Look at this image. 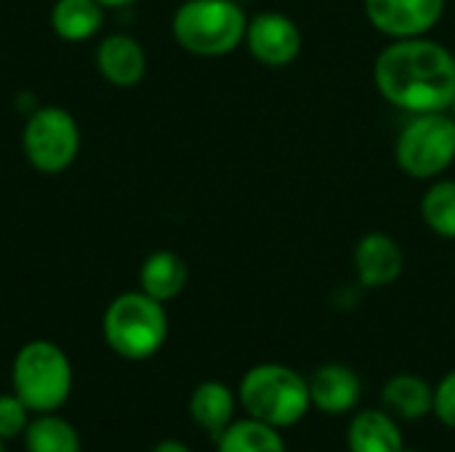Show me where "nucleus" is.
I'll list each match as a JSON object with an SVG mask.
<instances>
[{"instance_id": "nucleus-1", "label": "nucleus", "mask_w": 455, "mask_h": 452, "mask_svg": "<svg viewBox=\"0 0 455 452\" xmlns=\"http://www.w3.org/2000/svg\"><path fill=\"white\" fill-rule=\"evenodd\" d=\"M381 99L408 115L451 112L455 99L453 51L432 37L392 40L373 61Z\"/></svg>"}, {"instance_id": "nucleus-2", "label": "nucleus", "mask_w": 455, "mask_h": 452, "mask_svg": "<svg viewBox=\"0 0 455 452\" xmlns=\"http://www.w3.org/2000/svg\"><path fill=\"white\" fill-rule=\"evenodd\" d=\"M248 19L237 0H184L173 11L171 32L187 53L219 59L243 45Z\"/></svg>"}, {"instance_id": "nucleus-3", "label": "nucleus", "mask_w": 455, "mask_h": 452, "mask_svg": "<svg viewBox=\"0 0 455 452\" xmlns=\"http://www.w3.org/2000/svg\"><path fill=\"white\" fill-rule=\"evenodd\" d=\"M240 405L248 418H256L275 429H291L307 418L312 408L309 381L280 362H264L251 368L237 389Z\"/></svg>"}, {"instance_id": "nucleus-4", "label": "nucleus", "mask_w": 455, "mask_h": 452, "mask_svg": "<svg viewBox=\"0 0 455 452\" xmlns=\"http://www.w3.org/2000/svg\"><path fill=\"white\" fill-rule=\"evenodd\" d=\"M107 346L123 360H149L168 338L165 304L155 301L144 290L120 293L104 312L101 320Z\"/></svg>"}, {"instance_id": "nucleus-5", "label": "nucleus", "mask_w": 455, "mask_h": 452, "mask_svg": "<svg viewBox=\"0 0 455 452\" xmlns=\"http://www.w3.org/2000/svg\"><path fill=\"white\" fill-rule=\"evenodd\" d=\"M11 386L29 413H56L72 392L69 357L53 341H29L13 357Z\"/></svg>"}, {"instance_id": "nucleus-6", "label": "nucleus", "mask_w": 455, "mask_h": 452, "mask_svg": "<svg viewBox=\"0 0 455 452\" xmlns=\"http://www.w3.org/2000/svg\"><path fill=\"white\" fill-rule=\"evenodd\" d=\"M397 168L416 181H435L455 163V117L451 112L411 115L395 141Z\"/></svg>"}, {"instance_id": "nucleus-7", "label": "nucleus", "mask_w": 455, "mask_h": 452, "mask_svg": "<svg viewBox=\"0 0 455 452\" xmlns=\"http://www.w3.org/2000/svg\"><path fill=\"white\" fill-rule=\"evenodd\" d=\"M21 147L37 173H64L80 152V125L64 107H37L21 131Z\"/></svg>"}, {"instance_id": "nucleus-8", "label": "nucleus", "mask_w": 455, "mask_h": 452, "mask_svg": "<svg viewBox=\"0 0 455 452\" xmlns=\"http://www.w3.org/2000/svg\"><path fill=\"white\" fill-rule=\"evenodd\" d=\"M243 45L261 67L285 69L301 56L304 35H301V27L288 13L261 11L248 19Z\"/></svg>"}, {"instance_id": "nucleus-9", "label": "nucleus", "mask_w": 455, "mask_h": 452, "mask_svg": "<svg viewBox=\"0 0 455 452\" xmlns=\"http://www.w3.org/2000/svg\"><path fill=\"white\" fill-rule=\"evenodd\" d=\"M371 27L389 40L429 35L443 13L445 0H363Z\"/></svg>"}, {"instance_id": "nucleus-10", "label": "nucleus", "mask_w": 455, "mask_h": 452, "mask_svg": "<svg viewBox=\"0 0 455 452\" xmlns=\"http://www.w3.org/2000/svg\"><path fill=\"white\" fill-rule=\"evenodd\" d=\"M352 266L363 288L379 290L395 285L405 272V253L403 245L387 232H365L355 250Z\"/></svg>"}, {"instance_id": "nucleus-11", "label": "nucleus", "mask_w": 455, "mask_h": 452, "mask_svg": "<svg viewBox=\"0 0 455 452\" xmlns=\"http://www.w3.org/2000/svg\"><path fill=\"white\" fill-rule=\"evenodd\" d=\"M96 69L115 88H133L147 75V51L128 32H112L96 45Z\"/></svg>"}, {"instance_id": "nucleus-12", "label": "nucleus", "mask_w": 455, "mask_h": 452, "mask_svg": "<svg viewBox=\"0 0 455 452\" xmlns=\"http://www.w3.org/2000/svg\"><path fill=\"white\" fill-rule=\"evenodd\" d=\"M360 394H363V384H360L357 373L341 362L320 365L309 378L312 405L331 416L349 413L360 402Z\"/></svg>"}, {"instance_id": "nucleus-13", "label": "nucleus", "mask_w": 455, "mask_h": 452, "mask_svg": "<svg viewBox=\"0 0 455 452\" xmlns=\"http://www.w3.org/2000/svg\"><path fill=\"white\" fill-rule=\"evenodd\" d=\"M189 282L187 261L176 250H152L139 266V290L160 304H168L184 293Z\"/></svg>"}, {"instance_id": "nucleus-14", "label": "nucleus", "mask_w": 455, "mask_h": 452, "mask_svg": "<svg viewBox=\"0 0 455 452\" xmlns=\"http://www.w3.org/2000/svg\"><path fill=\"white\" fill-rule=\"evenodd\" d=\"M237 400L232 389L221 381H203L195 386L189 397V416L192 421L216 442L235 421Z\"/></svg>"}, {"instance_id": "nucleus-15", "label": "nucleus", "mask_w": 455, "mask_h": 452, "mask_svg": "<svg viewBox=\"0 0 455 452\" xmlns=\"http://www.w3.org/2000/svg\"><path fill=\"white\" fill-rule=\"evenodd\" d=\"M349 452H403V432L392 413L387 410H365L352 418L347 429Z\"/></svg>"}, {"instance_id": "nucleus-16", "label": "nucleus", "mask_w": 455, "mask_h": 452, "mask_svg": "<svg viewBox=\"0 0 455 452\" xmlns=\"http://www.w3.org/2000/svg\"><path fill=\"white\" fill-rule=\"evenodd\" d=\"M384 410L400 421H421L435 410V389L413 373L392 376L381 389Z\"/></svg>"}, {"instance_id": "nucleus-17", "label": "nucleus", "mask_w": 455, "mask_h": 452, "mask_svg": "<svg viewBox=\"0 0 455 452\" xmlns=\"http://www.w3.org/2000/svg\"><path fill=\"white\" fill-rule=\"evenodd\" d=\"M104 11L99 0H56L51 8V29L67 43L91 40L104 24Z\"/></svg>"}, {"instance_id": "nucleus-18", "label": "nucleus", "mask_w": 455, "mask_h": 452, "mask_svg": "<svg viewBox=\"0 0 455 452\" xmlns=\"http://www.w3.org/2000/svg\"><path fill=\"white\" fill-rule=\"evenodd\" d=\"M24 448L27 452H80V434L69 421L37 413L24 429Z\"/></svg>"}, {"instance_id": "nucleus-19", "label": "nucleus", "mask_w": 455, "mask_h": 452, "mask_svg": "<svg viewBox=\"0 0 455 452\" xmlns=\"http://www.w3.org/2000/svg\"><path fill=\"white\" fill-rule=\"evenodd\" d=\"M219 452H288L280 429L267 426L256 418L232 421V426L216 440Z\"/></svg>"}, {"instance_id": "nucleus-20", "label": "nucleus", "mask_w": 455, "mask_h": 452, "mask_svg": "<svg viewBox=\"0 0 455 452\" xmlns=\"http://www.w3.org/2000/svg\"><path fill=\"white\" fill-rule=\"evenodd\" d=\"M421 218L429 232L443 240H455V178L429 181L421 197Z\"/></svg>"}, {"instance_id": "nucleus-21", "label": "nucleus", "mask_w": 455, "mask_h": 452, "mask_svg": "<svg viewBox=\"0 0 455 452\" xmlns=\"http://www.w3.org/2000/svg\"><path fill=\"white\" fill-rule=\"evenodd\" d=\"M29 426V408L16 394H0V440H13Z\"/></svg>"}, {"instance_id": "nucleus-22", "label": "nucleus", "mask_w": 455, "mask_h": 452, "mask_svg": "<svg viewBox=\"0 0 455 452\" xmlns=\"http://www.w3.org/2000/svg\"><path fill=\"white\" fill-rule=\"evenodd\" d=\"M435 416L455 429V370H451L435 389Z\"/></svg>"}, {"instance_id": "nucleus-23", "label": "nucleus", "mask_w": 455, "mask_h": 452, "mask_svg": "<svg viewBox=\"0 0 455 452\" xmlns=\"http://www.w3.org/2000/svg\"><path fill=\"white\" fill-rule=\"evenodd\" d=\"M152 452H192L184 442H179V440H163V442H157L155 445V450Z\"/></svg>"}, {"instance_id": "nucleus-24", "label": "nucleus", "mask_w": 455, "mask_h": 452, "mask_svg": "<svg viewBox=\"0 0 455 452\" xmlns=\"http://www.w3.org/2000/svg\"><path fill=\"white\" fill-rule=\"evenodd\" d=\"M104 8H123V5H133V3H139V0H99Z\"/></svg>"}, {"instance_id": "nucleus-25", "label": "nucleus", "mask_w": 455, "mask_h": 452, "mask_svg": "<svg viewBox=\"0 0 455 452\" xmlns=\"http://www.w3.org/2000/svg\"><path fill=\"white\" fill-rule=\"evenodd\" d=\"M0 452H5V440H0Z\"/></svg>"}, {"instance_id": "nucleus-26", "label": "nucleus", "mask_w": 455, "mask_h": 452, "mask_svg": "<svg viewBox=\"0 0 455 452\" xmlns=\"http://www.w3.org/2000/svg\"><path fill=\"white\" fill-rule=\"evenodd\" d=\"M451 115L455 117V99H453V104H451Z\"/></svg>"}, {"instance_id": "nucleus-27", "label": "nucleus", "mask_w": 455, "mask_h": 452, "mask_svg": "<svg viewBox=\"0 0 455 452\" xmlns=\"http://www.w3.org/2000/svg\"><path fill=\"white\" fill-rule=\"evenodd\" d=\"M403 452H419V450H408V448H405V450H403Z\"/></svg>"}]
</instances>
